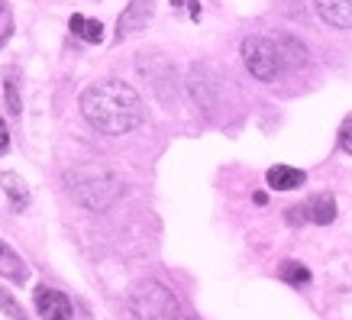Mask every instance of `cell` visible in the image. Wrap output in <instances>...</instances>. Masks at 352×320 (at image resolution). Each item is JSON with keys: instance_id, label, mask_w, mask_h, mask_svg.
<instances>
[{"instance_id": "obj_5", "label": "cell", "mask_w": 352, "mask_h": 320, "mask_svg": "<svg viewBox=\"0 0 352 320\" xmlns=\"http://www.w3.org/2000/svg\"><path fill=\"white\" fill-rule=\"evenodd\" d=\"M36 310H39V317L43 320H72L75 308H72V301L65 298L62 291L55 288H36Z\"/></svg>"}, {"instance_id": "obj_20", "label": "cell", "mask_w": 352, "mask_h": 320, "mask_svg": "<svg viewBox=\"0 0 352 320\" xmlns=\"http://www.w3.org/2000/svg\"><path fill=\"white\" fill-rule=\"evenodd\" d=\"M178 320H188V317H178Z\"/></svg>"}, {"instance_id": "obj_6", "label": "cell", "mask_w": 352, "mask_h": 320, "mask_svg": "<svg viewBox=\"0 0 352 320\" xmlns=\"http://www.w3.org/2000/svg\"><path fill=\"white\" fill-rule=\"evenodd\" d=\"M152 7H155V0H133L126 7V13H123L117 23V39H126L133 32L146 30L152 20Z\"/></svg>"}, {"instance_id": "obj_7", "label": "cell", "mask_w": 352, "mask_h": 320, "mask_svg": "<svg viewBox=\"0 0 352 320\" xmlns=\"http://www.w3.org/2000/svg\"><path fill=\"white\" fill-rule=\"evenodd\" d=\"M314 3H317V13L330 26L352 30V0H314Z\"/></svg>"}, {"instance_id": "obj_2", "label": "cell", "mask_w": 352, "mask_h": 320, "mask_svg": "<svg viewBox=\"0 0 352 320\" xmlns=\"http://www.w3.org/2000/svg\"><path fill=\"white\" fill-rule=\"evenodd\" d=\"M129 310H133L136 320H178L182 317L178 298L165 285H159V281H142L133 291V298H129Z\"/></svg>"}, {"instance_id": "obj_13", "label": "cell", "mask_w": 352, "mask_h": 320, "mask_svg": "<svg viewBox=\"0 0 352 320\" xmlns=\"http://www.w3.org/2000/svg\"><path fill=\"white\" fill-rule=\"evenodd\" d=\"M281 278L291 281V285H307L310 272H307V266H300V262H281Z\"/></svg>"}, {"instance_id": "obj_4", "label": "cell", "mask_w": 352, "mask_h": 320, "mask_svg": "<svg viewBox=\"0 0 352 320\" xmlns=\"http://www.w3.org/2000/svg\"><path fill=\"white\" fill-rule=\"evenodd\" d=\"M75 188H78V201H85L87 207H107V204L117 198V191H120L117 182H110L107 175H97V171H94V178H91V182L81 178Z\"/></svg>"}, {"instance_id": "obj_11", "label": "cell", "mask_w": 352, "mask_h": 320, "mask_svg": "<svg viewBox=\"0 0 352 320\" xmlns=\"http://www.w3.org/2000/svg\"><path fill=\"white\" fill-rule=\"evenodd\" d=\"M68 26H72V32H75L78 39H85V43H100V39H104V26H100V20H87V17L75 13V17L68 20Z\"/></svg>"}, {"instance_id": "obj_8", "label": "cell", "mask_w": 352, "mask_h": 320, "mask_svg": "<svg viewBox=\"0 0 352 320\" xmlns=\"http://www.w3.org/2000/svg\"><path fill=\"white\" fill-rule=\"evenodd\" d=\"M304 182H307V175L300 169H291V165L268 169V188H275V191H294V188H300Z\"/></svg>"}, {"instance_id": "obj_9", "label": "cell", "mask_w": 352, "mask_h": 320, "mask_svg": "<svg viewBox=\"0 0 352 320\" xmlns=\"http://www.w3.org/2000/svg\"><path fill=\"white\" fill-rule=\"evenodd\" d=\"M304 211H307V220H314V224H320V226L336 220V201H333V194H314L304 204Z\"/></svg>"}, {"instance_id": "obj_19", "label": "cell", "mask_w": 352, "mask_h": 320, "mask_svg": "<svg viewBox=\"0 0 352 320\" xmlns=\"http://www.w3.org/2000/svg\"><path fill=\"white\" fill-rule=\"evenodd\" d=\"M7 142H10V136H7V127H3V120H0V152L7 149Z\"/></svg>"}, {"instance_id": "obj_1", "label": "cell", "mask_w": 352, "mask_h": 320, "mask_svg": "<svg viewBox=\"0 0 352 320\" xmlns=\"http://www.w3.org/2000/svg\"><path fill=\"white\" fill-rule=\"evenodd\" d=\"M81 114L87 123L107 136H123L142 123V100L126 81L107 78L97 81L81 94Z\"/></svg>"}, {"instance_id": "obj_16", "label": "cell", "mask_w": 352, "mask_h": 320, "mask_svg": "<svg viewBox=\"0 0 352 320\" xmlns=\"http://www.w3.org/2000/svg\"><path fill=\"white\" fill-rule=\"evenodd\" d=\"M340 146L352 156V117L342 120V127H340Z\"/></svg>"}, {"instance_id": "obj_3", "label": "cell", "mask_w": 352, "mask_h": 320, "mask_svg": "<svg viewBox=\"0 0 352 320\" xmlns=\"http://www.w3.org/2000/svg\"><path fill=\"white\" fill-rule=\"evenodd\" d=\"M243 62L258 81H275L278 72H281V52H278V43H272V39H265V36H249V39L243 43Z\"/></svg>"}, {"instance_id": "obj_10", "label": "cell", "mask_w": 352, "mask_h": 320, "mask_svg": "<svg viewBox=\"0 0 352 320\" xmlns=\"http://www.w3.org/2000/svg\"><path fill=\"white\" fill-rule=\"evenodd\" d=\"M0 275H7L10 281H26V278H30L26 262H23V259L16 256V253H13L3 239H0Z\"/></svg>"}, {"instance_id": "obj_15", "label": "cell", "mask_w": 352, "mask_h": 320, "mask_svg": "<svg viewBox=\"0 0 352 320\" xmlns=\"http://www.w3.org/2000/svg\"><path fill=\"white\" fill-rule=\"evenodd\" d=\"M7 104H10L13 114H20V94H16V85H13V72H7Z\"/></svg>"}, {"instance_id": "obj_18", "label": "cell", "mask_w": 352, "mask_h": 320, "mask_svg": "<svg viewBox=\"0 0 352 320\" xmlns=\"http://www.w3.org/2000/svg\"><path fill=\"white\" fill-rule=\"evenodd\" d=\"M10 32V17H7V10H3V0H0V39Z\"/></svg>"}, {"instance_id": "obj_12", "label": "cell", "mask_w": 352, "mask_h": 320, "mask_svg": "<svg viewBox=\"0 0 352 320\" xmlns=\"http://www.w3.org/2000/svg\"><path fill=\"white\" fill-rule=\"evenodd\" d=\"M0 184L7 188V194H10V201H13V207L16 211H23L26 204H30V194H26V184L13 175V171H7V175H0Z\"/></svg>"}, {"instance_id": "obj_14", "label": "cell", "mask_w": 352, "mask_h": 320, "mask_svg": "<svg viewBox=\"0 0 352 320\" xmlns=\"http://www.w3.org/2000/svg\"><path fill=\"white\" fill-rule=\"evenodd\" d=\"M0 310H3L7 317H13V320H26V310H23L20 304H16V301H13L3 288H0Z\"/></svg>"}, {"instance_id": "obj_17", "label": "cell", "mask_w": 352, "mask_h": 320, "mask_svg": "<svg viewBox=\"0 0 352 320\" xmlns=\"http://www.w3.org/2000/svg\"><path fill=\"white\" fill-rule=\"evenodd\" d=\"M171 7H188V10H191V20H201V3H197V0H171Z\"/></svg>"}]
</instances>
